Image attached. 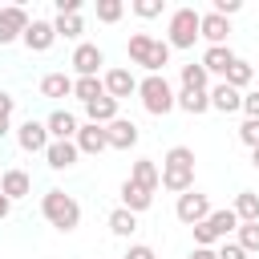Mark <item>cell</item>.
<instances>
[{
  "label": "cell",
  "instance_id": "e575fe53",
  "mask_svg": "<svg viewBox=\"0 0 259 259\" xmlns=\"http://www.w3.org/2000/svg\"><path fill=\"white\" fill-rule=\"evenodd\" d=\"M239 142H243L247 150H255V146H259V121L243 117V125H239Z\"/></svg>",
  "mask_w": 259,
  "mask_h": 259
},
{
  "label": "cell",
  "instance_id": "1f68e13d",
  "mask_svg": "<svg viewBox=\"0 0 259 259\" xmlns=\"http://www.w3.org/2000/svg\"><path fill=\"white\" fill-rule=\"evenodd\" d=\"M235 243H239L247 255H255V251H259V223H239V231H235Z\"/></svg>",
  "mask_w": 259,
  "mask_h": 259
},
{
  "label": "cell",
  "instance_id": "74e56055",
  "mask_svg": "<svg viewBox=\"0 0 259 259\" xmlns=\"http://www.w3.org/2000/svg\"><path fill=\"white\" fill-rule=\"evenodd\" d=\"M125 259H158V251H154L150 243H130V251H125Z\"/></svg>",
  "mask_w": 259,
  "mask_h": 259
},
{
  "label": "cell",
  "instance_id": "f1b7e54d",
  "mask_svg": "<svg viewBox=\"0 0 259 259\" xmlns=\"http://www.w3.org/2000/svg\"><path fill=\"white\" fill-rule=\"evenodd\" d=\"M53 28H57V36L77 40L85 32V20H81V12H69V16H53Z\"/></svg>",
  "mask_w": 259,
  "mask_h": 259
},
{
  "label": "cell",
  "instance_id": "83f0119b",
  "mask_svg": "<svg viewBox=\"0 0 259 259\" xmlns=\"http://www.w3.org/2000/svg\"><path fill=\"white\" fill-rule=\"evenodd\" d=\"M109 231H113L117 239H130V235L138 231V214H134V210H125V206L109 210Z\"/></svg>",
  "mask_w": 259,
  "mask_h": 259
},
{
  "label": "cell",
  "instance_id": "7402d4cb",
  "mask_svg": "<svg viewBox=\"0 0 259 259\" xmlns=\"http://www.w3.org/2000/svg\"><path fill=\"white\" fill-rule=\"evenodd\" d=\"M130 182H138V186H146V190H158V186H162L158 162H154V158H138V162L130 166Z\"/></svg>",
  "mask_w": 259,
  "mask_h": 259
},
{
  "label": "cell",
  "instance_id": "e0dca14e",
  "mask_svg": "<svg viewBox=\"0 0 259 259\" xmlns=\"http://www.w3.org/2000/svg\"><path fill=\"white\" fill-rule=\"evenodd\" d=\"M0 194L4 198H24V194H32V178H28V170H20V166H12V170H4L0 174Z\"/></svg>",
  "mask_w": 259,
  "mask_h": 259
},
{
  "label": "cell",
  "instance_id": "4dcf8cb0",
  "mask_svg": "<svg viewBox=\"0 0 259 259\" xmlns=\"http://www.w3.org/2000/svg\"><path fill=\"white\" fill-rule=\"evenodd\" d=\"M178 77H182V89H206V85H210V73H206L202 65H194V61H190V65H182V73H178Z\"/></svg>",
  "mask_w": 259,
  "mask_h": 259
},
{
  "label": "cell",
  "instance_id": "f6af8a7d",
  "mask_svg": "<svg viewBox=\"0 0 259 259\" xmlns=\"http://www.w3.org/2000/svg\"><path fill=\"white\" fill-rule=\"evenodd\" d=\"M251 166H255V170H259V146H255V150H251Z\"/></svg>",
  "mask_w": 259,
  "mask_h": 259
},
{
  "label": "cell",
  "instance_id": "44dd1931",
  "mask_svg": "<svg viewBox=\"0 0 259 259\" xmlns=\"http://www.w3.org/2000/svg\"><path fill=\"white\" fill-rule=\"evenodd\" d=\"M202 40L206 45H227V36H231V20L227 16H219V12H202Z\"/></svg>",
  "mask_w": 259,
  "mask_h": 259
},
{
  "label": "cell",
  "instance_id": "603a6c76",
  "mask_svg": "<svg viewBox=\"0 0 259 259\" xmlns=\"http://www.w3.org/2000/svg\"><path fill=\"white\" fill-rule=\"evenodd\" d=\"M178 109L190 117H202L210 109V89H178Z\"/></svg>",
  "mask_w": 259,
  "mask_h": 259
},
{
  "label": "cell",
  "instance_id": "d6a6232c",
  "mask_svg": "<svg viewBox=\"0 0 259 259\" xmlns=\"http://www.w3.org/2000/svg\"><path fill=\"white\" fill-rule=\"evenodd\" d=\"M125 16V4L121 0H97V20L101 24H117Z\"/></svg>",
  "mask_w": 259,
  "mask_h": 259
},
{
  "label": "cell",
  "instance_id": "8fae6325",
  "mask_svg": "<svg viewBox=\"0 0 259 259\" xmlns=\"http://www.w3.org/2000/svg\"><path fill=\"white\" fill-rule=\"evenodd\" d=\"M53 45H57L53 20H36V16H32V24H28V32H24V49H28V53H49Z\"/></svg>",
  "mask_w": 259,
  "mask_h": 259
},
{
  "label": "cell",
  "instance_id": "5bb4252c",
  "mask_svg": "<svg viewBox=\"0 0 259 259\" xmlns=\"http://www.w3.org/2000/svg\"><path fill=\"white\" fill-rule=\"evenodd\" d=\"M45 125H49V138H53V142H73L77 130H81V121H77L69 109H53V113L45 117Z\"/></svg>",
  "mask_w": 259,
  "mask_h": 259
},
{
  "label": "cell",
  "instance_id": "d4e9b609",
  "mask_svg": "<svg viewBox=\"0 0 259 259\" xmlns=\"http://www.w3.org/2000/svg\"><path fill=\"white\" fill-rule=\"evenodd\" d=\"M40 97H73V77L69 73H45L40 77Z\"/></svg>",
  "mask_w": 259,
  "mask_h": 259
},
{
  "label": "cell",
  "instance_id": "6da1fadb",
  "mask_svg": "<svg viewBox=\"0 0 259 259\" xmlns=\"http://www.w3.org/2000/svg\"><path fill=\"white\" fill-rule=\"evenodd\" d=\"M158 170H162V186H166L170 194L194 190V150H190V146H170Z\"/></svg>",
  "mask_w": 259,
  "mask_h": 259
},
{
  "label": "cell",
  "instance_id": "5b68a950",
  "mask_svg": "<svg viewBox=\"0 0 259 259\" xmlns=\"http://www.w3.org/2000/svg\"><path fill=\"white\" fill-rule=\"evenodd\" d=\"M194 231V247H219V243H227V235L231 231H239V214L231 210V206H223V210H210L198 227H190Z\"/></svg>",
  "mask_w": 259,
  "mask_h": 259
},
{
  "label": "cell",
  "instance_id": "9a60e30c",
  "mask_svg": "<svg viewBox=\"0 0 259 259\" xmlns=\"http://www.w3.org/2000/svg\"><path fill=\"white\" fill-rule=\"evenodd\" d=\"M105 134H109V150H134L138 146V125L130 121V117H117V121H109L105 125Z\"/></svg>",
  "mask_w": 259,
  "mask_h": 259
},
{
  "label": "cell",
  "instance_id": "b9f144b4",
  "mask_svg": "<svg viewBox=\"0 0 259 259\" xmlns=\"http://www.w3.org/2000/svg\"><path fill=\"white\" fill-rule=\"evenodd\" d=\"M186 259H219V255H214V247H194Z\"/></svg>",
  "mask_w": 259,
  "mask_h": 259
},
{
  "label": "cell",
  "instance_id": "d6986e66",
  "mask_svg": "<svg viewBox=\"0 0 259 259\" xmlns=\"http://www.w3.org/2000/svg\"><path fill=\"white\" fill-rule=\"evenodd\" d=\"M117 194H121V206H125V210H134V214H142V210H150V206H154V190H146V186H138V182H130V178L121 182V190H117Z\"/></svg>",
  "mask_w": 259,
  "mask_h": 259
},
{
  "label": "cell",
  "instance_id": "ffe728a7",
  "mask_svg": "<svg viewBox=\"0 0 259 259\" xmlns=\"http://www.w3.org/2000/svg\"><path fill=\"white\" fill-rule=\"evenodd\" d=\"M210 109H219V113H239V109H243V93L231 89L227 81H219V85H210Z\"/></svg>",
  "mask_w": 259,
  "mask_h": 259
},
{
  "label": "cell",
  "instance_id": "277c9868",
  "mask_svg": "<svg viewBox=\"0 0 259 259\" xmlns=\"http://www.w3.org/2000/svg\"><path fill=\"white\" fill-rule=\"evenodd\" d=\"M125 53H130V61L142 65L146 73H162V69L170 65V53H174V49H170L166 40L150 36V32H134L130 45H125Z\"/></svg>",
  "mask_w": 259,
  "mask_h": 259
},
{
  "label": "cell",
  "instance_id": "f546056e",
  "mask_svg": "<svg viewBox=\"0 0 259 259\" xmlns=\"http://www.w3.org/2000/svg\"><path fill=\"white\" fill-rule=\"evenodd\" d=\"M251 81H255V65H251V61H243V57H239V61H235V65H231V73H227V85H231V89H239V93H243V89H247V85H251Z\"/></svg>",
  "mask_w": 259,
  "mask_h": 259
},
{
  "label": "cell",
  "instance_id": "7a4b0ae2",
  "mask_svg": "<svg viewBox=\"0 0 259 259\" xmlns=\"http://www.w3.org/2000/svg\"><path fill=\"white\" fill-rule=\"evenodd\" d=\"M40 214H45L49 227H57V231H65V235L81 227V202H77L73 194H65L61 186H53V190L40 194Z\"/></svg>",
  "mask_w": 259,
  "mask_h": 259
},
{
  "label": "cell",
  "instance_id": "ee69618b",
  "mask_svg": "<svg viewBox=\"0 0 259 259\" xmlns=\"http://www.w3.org/2000/svg\"><path fill=\"white\" fill-rule=\"evenodd\" d=\"M12 134V121H0V138H8Z\"/></svg>",
  "mask_w": 259,
  "mask_h": 259
},
{
  "label": "cell",
  "instance_id": "30bf717a",
  "mask_svg": "<svg viewBox=\"0 0 259 259\" xmlns=\"http://www.w3.org/2000/svg\"><path fill=\"white\" fill-rule=\"evenodd\" d=\"M69 65L77 69V77H97V69L105 65V53L93 45V40H81L77 49H73V57H69Z\"/></svg>",
  "mask_w": 259,
  "mask_h": 259
},
{
  "label": "cell",
  "instance_id": "cb8c5ba5",
  "mask_svg": "<svg viewBox=\"0 0 259 259\" xmlns=\"http://www.w3.org/2000/svg\"><path fill=\"white\" fill-rule=\"evenodd\" d=\"M117 105H121V101H113V97L105 93V97H97V101H89V105H85V117H89L93 125H109V121H117V117H121V113H117Z\"/></svg>",
  "mask_w": 259,
  "mask_h": 259
},
{
  "label": "cell",
  "instance_id": "7c38bea8",
  "mask_svg": "<svg viewBox=\"0 0 259 259\" xmlns=\"http://www.w3.org/2000/svg\"><path fill=\"white\" fill-rule=\"evenodd\" d=\"M235 61H239V57L231 53V45H206V53H202V61H198V65H202L206 73H214V77H223V81H227V73H231V65H235Z\"/></svg>",
  "mask_w": 259,
  "mask_h": 259
},
{
  "label": "cell",
  "instance_id": "4fadbf2b",
  "mask_svg": "<svg viewBox=\"0 0 259 259\" xmlns=\"http://www.w3.org/2000/svg\"><path fill=\"white\" fill-rule=\"evenodd\" d=\"M101 81H105V93H109L113 101H121V97H130V93H138V77H134L130 69H121V65H117V69H105V77H101Z\"/></svg>",
  "mask_w": 259,
  "mask_h": 259
},
{
  "label": "cell",
  "instance_id": "9c48e42d",
  "mask_svg": "<svg viewBox=\"0 0 259 259\" xmlns=\"http://www.w3.org/2000/svg\"><path fill=\"white\" fill-rule=\"evenodd\" d=\"M49 125L45 121H36V117H28V121H20L16 125V146L24 150V154H45L49 150Z\"/></svg>",
  "mask_w": 259,
  "mask_h": 259
},
{
  "label": "cell",
  "instance_id": "4316f807",
  "mask_svg": "<svg viewBox=\"0 0 259 259\" xmlns=\"http://www.w3.org/2000/svg\"><path fill=\"white\" fill-rule=\"evenodd\" d=\"M231 210L239 214V223H259V194L255 190H239Z\"/></svg>",
  "mask_w": 259,
  "mask_h": 259
},
{
  "label": "cell",
  "instance_id": "d590c367",
  "mask_svg": "<svg viewBox=\"0 0 259 259\" xmlns=\"http://www.w3.org/2000/svg\"><path fill=\"white\" fill-rule=\"evenodd\" d=\"M214 255H219V259H247V251H243V247H239L235 239H227V243H219V247H214Z\"/></svg>",
  "mask_w": 259,
  "mask_h": 259
},
{
  "label": "cell",
  "instance_id": "836d02e7",
  "mask_svg": "<svg viewBox=\"0 0 259 259\" xmlns=\"http://www.w3.org/2000/svg\"><path fill=\"white\" fill-rule=\"evenodd\" d=\"M162 8H166L162 0H134V4H130V12H134V16H142V20H154V16H162Z\"/></svg>",
  "mask_w": 259,
  "mask_h": 259
},
{
  "label": "cell",
  "instance_id": "8d00e7d4",
  "mask_svg": "<svg viewBox=\"0 0 259 259\" xmlns=\"http://www.w3.org/2000/svg\"><path fill=\"white\" fill-rule=\"evenodd\" d=\"M243 113H247L251 121H259V89H251V93H243Z\"/></svg>",
  "mask_w": 259,
  "mask_h": 259
},
{
  "label": "cell",
  "instance_id": "60d3db41",
  "mask_svg": "<svg viewBox=\"0 0 259 259\" xmlns=\"http://www.w3.org/2000/svg\"><path fill=\"white\" fill-rule=\"evenodd\" d=\"M69 12H81V0H57V16H69Z\"/></svg>",
  "mask_w": 259,
  "mask_h": 259
},
{
  "label": "cell",
  "instance_id": "2e32d148",
  "mask_svg": "<svg viewBox=\"0 0 259 259\" xmlns=\"http://www.w3.org/2000/svg\"><path fill=\"white\" fill-rule=\"evenodd\" d=\"M77 150L81 154H101V150H109V134H105V125H93V121H85L81 130H77Z\"/></svg>",
  "mask_w": 259,
  "mask_h": 259
},
{
  "label": "cell",
  "instance_id": "8992f818",
  "mask_svg": "<svg viewBox=\"0 0 259 259\" xmlns=\"http://www.w3.org/2000/svg\"><path fill=\"white\" fill-rule=\"evenodd\" d=\"M202 12H194L190 4L186 8H174L170 12V24H166V45L170 49H194V40L202 36Z\"/></svg>",
  "mask_w": 259,
  "mask_h": 259
},
{
  "label": "cell",
  "instance_id": "ac0fdd59",
  "mask_svg": "<svg viewBox=\"0 0 259 259\" xmlns=\"http://www.w3.org/2000/svg\"><path fill=\"white\" fill-rule=\"evenodd\" d=\"M77 158H81L77 142H49V150H45L49 170H69V166H77Z\"/></svg>",
  "mask_w": 259,
  "mask_h": 259
},
{
  "label": "cell",
  "instance_id": "484cf974",
  "mask_svg": "<svg viewBox=\"0 0 259 259\" xmlns=\"http://www.w3.org/2000/svg\"><path fill=\"white\" fill-rule=\"evenodd\" d=\"M73 97H77L81 105H89V101L105 97V81H101V77H73Z\"/></svg>",
  "mask_w": 259,
  "mask_h": 259
},
{
  "label": "cell",
  "instance_id": "3957f363",
  "mask_svg": "<svg viewBox=\"0 0 259 259\" xmlns=\"http://www.w3.org/2000/svg\"><path fill=\"white\" fill-rule=\"evenodd\" d=\"M138 97H142V109L154 113V117H166L170 109H178V93L166 81V73H146L138 81Z\"/></svg>",
  "mask_w": 259,
  "mask_h": 259
},
{
  "label": "cell",
  "instance_id": "7bdbcfd3",
  "mask_svg": "<svg viewBox=\"0 0 259 259\" xmlns=\"http://www.w3.org/2000/svg\"><path fill=\"white\" fill-rule=\"evenodd\" d=\"M8 214H12V198H4V194H0V223H4Z\"/></svg>",
  "mask_w": 259,
  "mask_h": 259
},
{
  "label": "cell",
  "instance_id": "ab89813d",
  "mask_svg": "<svg viewBox=\"0 0 259 259\" xmlns=\"http://www.w3.org/2000/svg\"><path fill=\"white\" fill-rule=\"evenodd\" d=\"M12 109H16V97L0 89V121H12Z\"/></svg>",
  "mask_w": 259,
  "mask_h": 259
},
{
  "label": "cell",
  "instance_id": "f35d334b",
  "mask_svg": "<svg viewBox=\"0 0 259 259\" xmlns=\"http://www.w3.org/2000/svg\"><path fill=\"white\" fill-rule=\"evenodd\" d=\"M239 8H243L239 0H214V8H210V12H219V16H227V20H231V16L239 12Z\"/></svg>",
  "mask_w": 259,
  "mask_h": 259
},
{
  "label": "cell",
  "instance_id": "ba28073f",
  "mask_svg": "<svg viewBox=\"0 0 259 259\" xmlns=\"http://www.w3.org/2000/svg\"><path fill=\"white\" fill-rule=\"evenodd\" d=\"M210 210H214V206H210V198H206L202 190H186V194H178V202H174V214H178V223H186V227H198Z\"/></svg>",
  "mask_w": 259,
  "mask_h": 259
},
{
  "label": "cell",
  "instance_id": "52a82bcc",
  "mask_svg": "<svg viewBox=\"0 0 259 259\" xmlns=\"http://www.w3.org/2000/svg\"><path fill=\"white\" fill-rule=\"evenodd\" d=\"M28 24H32V16H28V8H24V4H4V8H0V45L24 40Z\"/></svg>",
  "mask_w": 259,
  "mask_h": 259
}]
</instances>
